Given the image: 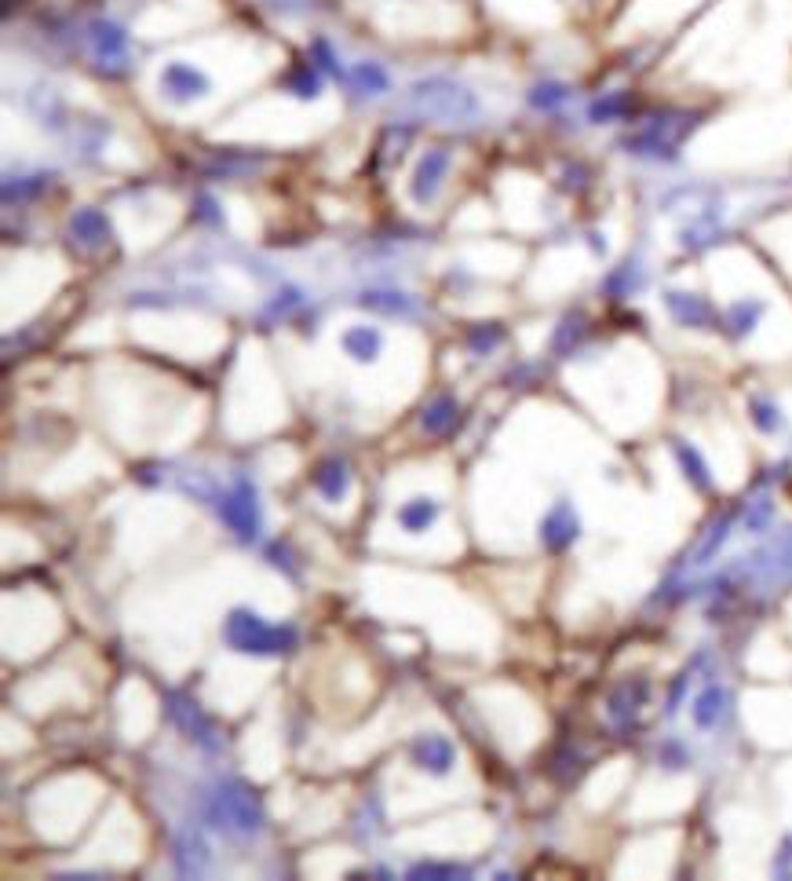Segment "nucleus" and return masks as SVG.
Listing matches in <instances>:
<instances>
[{
    "mask_svg": "<svg viewBox=\"0 0 792 881\" xmlns=\"http://www.w3.org/2000/svg\"><path fill=\"white\" fill-rule=\"evenodd\" d=\"M223 640L226 648L237 654H256V659H271V654H289L299 644L296 626H274L267 618H260L252 607H234L223 622Z\"/></svg>",
    "mask_w": 792,
    "mask_h": 881,
    "instance_id": "nucleus-1",
    "label": "nucleus"
},
{
    "mask_svg": "<svg viewBox=\"0 0 792 881\" xmlns=\"http://www.w3.org/2000/svg\"><path fill=\"white\" fill-rule=\"evenodd\" d=\"M205 816L215 830H223V835H242V838H252L260 835L263 827H267V812H263L256 790L249 787L242 779H220L215 783V790L209 794L205 801Z\"/></svg>",
    "mask_w": 792,
    "mask_h": 881,
    "instance_id": "nucleus-2",
    "label": "nucleus"
},
{
    "mask_svg": "<svg viewBox=\"0 0 792 881\" xmlns=\"http://www.w3.org/2000/svg\"><path fill=\"white\" fill-rule=\"evenodd\" d=\"M413 106L431 122H442V125H472L478 117V99L467 88H461L457 81H446V77H427L413 85L410 92Z\"/></svg>",
    "mask_w": 792,
    "mask_h": 881,
    "instance_id": "nucleus-3",
    "label": "nucleus"
},
{
    "mask_svg": "<svg viewBox=\"0 0 792 881\" xmlns=\"http://www.w3.org/2000/svg\"><path fill=\"white\" fill-rule=\"evenodd\" d=\"M215 508H220V520L226 523V531H234L237 542L249 545L260 538V494L249 475H237L231 491H223V497L215 502Z\"/></svg>",
    "mask_w": 792,
    "mask_h": 881,
    "instance_id": "nucleus-4",
    "label": "nucleus"
},
{
    "mask_svg": "<svg viewBox=\"0 0 792 881\" xmlns=\"http://www.w3.org/2000/svg\"><path fill=\"white\" fill-rule=\"evenodd\" d=\"M165 710L190 743H198L201 749H209V754H220L223 740H220V732H215V721L187 692H165Z\"/></svg>",
    "mask_w": 792,
    "mask_h": 881,
    "instance_id": "nucleus-5",
    "label": "nucleus"
},
{
    "mask_svg": "<svg viewBox=\"0 0 792 881\" xmlns=\"http://www.w3.org/2000/svg\"><path fill=\"white\" fill-rule=\"evenodd\" d=\"M578 534H581V523L570 502H556L548 516L541 520V542L551 553H567L570 545L578 542Z\"/></svg>",
    "mask_w": 792,
    "mask_h": 881,
    "instance_id": "nucleus-6",
    "label": "nucleus"
},
{
    "mask_svg": "<svg viewBox=\"0 0 792 881\" xmlns=\"http://www.w3.org/2000/svg\"><path fill=\"white\" fill-rule=\"evenodd\" d=\"M453 761H457V749L446 735H420L413 743V765L427 776H450Z\"/></svg>",
    "mask_w": 792,
    "mask_h": 881,
    "instance_id": "nucleus-7",
    "label": "nucleus"
},
{
    "mask_svg": "<svg viewBox=\"0 0 792 881\" xmlns=\"http://www.w3.org/2000/svg\"><path fill=\"white\" fill-rule=\"evenodd\" d=\"M446 169H450V154L442 147L427 150L424 158H420L413 183H410V195H413L416 206H427V201L439 195V183H442V176H446Z\"/></svg>",
    "mask_w": 792,
    "mask_h": 881,
    "instance_id": "nucleus-8",
    "label": "nucleus"
},
{
    "mask_svg": "<svg viewBox=\"0 0 792 881\" xmlns=\"http://www.w3.org/2000/svg\"><path fill=\"white\" fill-rule=\"evenodd\" d=\"M161 88L172 95L176 103H190V99H198V95L209 92V77L187 63H172L161 74Z\"/></svg>",
    "mask_w": 792,
    "mask_h": 881,
    "instance_id": "nucleus-9",
    "label": "nucleus"
},
{
    "mask_svg": "<svg viewBox=\"0 0 792 881\" xmlns=\"http://www.w3.org/2000/svg\"><path fill=\"white\" fill-rule=\"evenodd\" d=\"M665 304H668V312L676 315V323H679V326L705 329V326H712V323H716V312H712V304L705 301V296L668 290V293H665Z\"/></svg>",
    "mask_w": 792,
    "mask_h": 881,
    "instance_id": "nucleus-10",
    "label": "nucleus"
},
{
    "mask_svg": "<svg viewBox=\"0 0 792 881\" xmlns=\"http://www.w3.org/2000/svg\"><path fill=\"white\" fill-rule=\"evenodd\" d=\"M310 483H315V491L326 497V502H344L347 491H351V469H347V461L340 458H326L310 475Z\"/></svg>",
    "mask_w": 792,
    "mask_h": 881,
    "instance_id": "nucleus-11",
    "label": "nucleus"
},
{
    "mask_svg": "<svg viewBox=\"0 0 792 881\" xmlns=\"http://www.w3.org/2000/svg\"><path fill=\"white\" fill-rule=\"evenodd\" d=\"M767 315V304L763 301H749V296H741V301H735L724 312V329L730 333V337H749V333L756 329V323Z\"/></svg>",
    "mask_w": 792,
    "mask_h": 881,
    "instance_id": "nucleus-12",
    "label": "nucleus"
},
{
    "mask_svg": "<svg viewBox=\"0 0 792 881\" xmlns=\"http://www.w3.org/2000/svg\"><path fill=\"white\" fill-rule=\"evenodd\" d=\"M70 231H74V238L81 245H88V249H99L110 242V223H106V217L99 209H81L74 220H70Z\"/></svg>",
    "mask_w": 792,
    "mask_h": 881,
    "instance_id": "nucleus-13",
    "label": "nucleus"
},
{
    "mask_svg": "<svg viewBox=\"0 0 792 881\" xmlns=\"http://www.w3.org/2000/svg\"><path fill=\"white\" fill-rule=\"evenodd\" d=\"M439 512H442V505L435 502V497H413V502H405L399 508V527L410 531V534H420L439 520Z\"/></svg>",
    "mask_w": 792,
    "mask_h": 881,
    "instance_id": "nucleus-14",
    "label": "nucleus"
},
{
    "mask_svg": "<svg viewBox=\"0 0 792 881\" xmlns=\"http://www.w3.org/2000/svg\"><path fill=\"white\" fill-rule=\"evenodd\" d=\"M176 867H179V874H201L209 867V849H205V841H201L198 835H179L176 841Z\"/></svg>",
    "mask_w": 792,
    "mask_h": 881,
    "instance_id": "nucleus-15",
    "label": "nucleus"
},
{
    "mask_svg": "<svg viewBox=\"0 0 792 881\" xmlns=\"http://www.w3.org/2000/svg\"><path fill=\"white\" fill-rule=\"evenodd\" d=\"M380 348H383V337L377 329H369V326H355V329L344 333V352L351 355V359H358V363H373L380 355Z\"/></svg>",
    "mask_w": 792,
    "mask_h": 881,
    "instance_id": "nucleus-16",
    "label": "nucleus"
},
{
    "mask_svg": "<svg viewBox=\"0 0 792 881\" xmlns=\"http://www.w3.org/2000/svg\"><path fill=\"white\" fill-rule=\"evenodd\" d=\"M457 413H461L457 399H453V396H439V399L424 410V421H420V424H424V432L442 436V432H450V428H453V421H457Z\"/></svg>",
    "mask_w": 792,
    "mask_h": 881,
    "instance_id": "nucleus-17",
    "label": "nucleus"
},
{
    "mask_svg": "<svg viewBox=\"0 0 792 881\" xmlns=\"http://www.w3.org/2000/svg\"><path fill=\"white\" fill-rule=\"evenodd\" d=\"M672 450H676V458H679V464H683V475H687V480H690L694 486H698V491H709V486H712V475H709V464H705V458L698 454V450H694L690 443H683V439H679V443L672 447Z\"/></svg>",
    "mask_w": 792,
    "mask_h": 881,
    "instance_id": "nucleus-18",
    "label": "nucleus"
},
{
    "mask_svg": "<svg viewBox=\"0 0 792 881\" xmlns=\"http://www.w3.org/2000/svg\"><path fill=\"white\" fill-rule=\"evenodd\" d=\"M646 692H651V688H646V681H635V684H632V681H625V684L617 688L614 695H610V713H614L617 721L632 717V713L640 710L643 702H646Z\"/></svg>",
    "mask_w": 792,
    "mask_h": 881,
    "instance_id": "nucleus-19",
    "label": "nucleus"
},
{
    "mask_svg": "<svg viewBox=\"0 0 792 881\" xmlns=\"http://www.w3.org/2000/svg\"><path fill=\"white\" fill-rule=\"evenodd\" d=\"M724 702H727L724 688H716V684L705 688L698 702H694V724H698V728H712V724L719 721V713H724Z\"/></svg>",
    "mask_w": 792,
    "mask_h": 881,
    "instance_id": "nucleus-20",
    "label": "nucleus"
},
{
    "mask_svg": "<svg viewBox=\"0 0 792 881\" xmlns=\"http://www.w3.org/2000/svg\"><path fill=\"white\" fill-rule=\"evenodd\" d=\"M92 41H95V52L103 59H122L125 55V33L114 27V22H95L92 27Z\"/></svg>",
    "mask_w": 792,
    "mask_h": 881,
    "instance_id": "nucleus-21",
    "label": "nucleus"
},
{
    "mask_svg": "<svg viewBox=\"0 0 792 881\" xmlns=\"http://www.w3.org/2000/svg\"><path fill=\"white\" fill-rule=\"evenodd\" d=\"M362 307H373V312H383V315H413V301L402 293H366Z\"/></svg>",
    "mask_w": 792,
    "mask_h": 881,
    "instance_id": "nucleus-22",
    "label": "nucleus"
},
{
    "mask_svg": "<svg viewBox=\"0 0 792 881\" xmlns=\"http://www.w3.org/2000/svg\"><path fill=\"white\" fill-rule=\"evenodd\" d=\"M355 85H358V92H369V95L388 92V74H383V66H380V63H358V70H355Z\"/></svg>",
    "mask_w": 792,
    "mask_h": 881,
    "instance_id": "nucleus-23",
    "label": "nucleus"
},
{
    "mask_svg": "<svg viewBox=\"0 0 792 881\" xmlns=\"http://www.w3.org/2000/svg\"><path fill=\"white\" fill-rule=\"evenodd\" d=\"M289 88L299 95V99H315L318 88H321V81H318V74L310 66H299L296 74L289 77Z\"/></svg>",
    "mask_w": 792,
    "mask_h": 881,
    "instance_id": "nucleus-24",
    "label": "nucleus"
},
{
    "mask_svg": "<svg viewBox=\"0 0 792 881\" xmlns=\"http://www.w3.org/2000/svg\"><path fill=\"white\" fill-rule=\"evenodd\" d=\"M410 878H467V867H457V863H416V867H410Z\"/></svg>",
    "mask_w": 792,
    "mask_h": 881,
    "instance_id": "nucleus-25",
    "label": "nucleus"
},
{
    "mask_svg": "<svg viewBox=\"0 0 792 881\" xmlns=\"http://www.w3.org/2000/svg\"><path fill=\"white\" fill-rule=\"evenodd\" d=\"M752 421L763 428V432H774L782 418H778V407H771L767 399H752Z\"/></svg>",
    "mask_w": 792,
    "mask_h": 881,
    "instance_id": "nucleus-26",
    "label": "nucleus"
},
{
    "mask_svg": "<svg viewBox=\"0 0 792 881\" xmlns=\"http://www.w3.org/2000/svg\"><path fill=\"white\" fill-rule=\"evenodd\" d=\"M727 531H730V516H724V520L716 523V531L709 534V542L701 545V553H698V559H694V564H709V556L727 542Z\"/></svg>",
    "mask_w": 792,
    "mask_h": 881,
    "instance_id": "nucleus-27",
    "label": "nucleus"
},
{
    "mask_svg": "<svg viewBox=\"0 0 792 881\" xmlns=\"http://www.w3.org/2000/svg\"><path fill=\"white\" fill-rule=\"evenodd\" d=\"M567 85H556V81H548V85H541L534 92V106H545V111H551V106H559L562 99H567Z\"/></svg>",
    "mask_w": 792,
    "mask_h": 881,
    "instance_id": "nucleus-28",
    "label": "nucleus"
},
{
    "mask_svg": "<svg viewBox=\"0 0 792 881\" xmlns=\"http://www.w3.org/2000/svg\"><path fill=\"white\" fill-rule=\"evenodd\" d=\"M625 114V95H614V99H603L592 106V122H610V117Z\"/></svg>",
    "mask_w": 792,
    "mask_h": 881,
    "instance_id": "nucleus-29",
    "label": "nucleus"
},
{
    "mask_svg": "<svg viewBox=\"0 0 792 881\" xmlns=\"http://www.w3.org/2000/svg\"><path fill=\"white\" fill-rule=\"evenodd\" d=\"M267 556H271V564H274V567H278V570H285V575H289V578L296 575V567L289 564V549H285V545H282V542H274Z\"/></svg>",
    "mask_w": 792,
    "mask_h": 881,
    "instance_id": "nucleus-30",
    "label": "nucleus"
},
{
    "mask_svg": "<svg viewBox=\"0 0 792 881\" xmlns=\"http://www.w3.org/2000/svg\"><path fill=\"white\" fill-rule=\"evenodd\" d=\"M771 520V502H767V497H760V502H756V508L749 512V531H763V523Z\"/></svg>",
    "mask_w": 792,
    "mask_h": 881,
    "instance_id": "nucleus-31",
    "label": "nucleus"
},
{
    "mask_svg": "<svg viewBox=\"0 0 792 881\" xmlns=\"http://www.w3.org/2000/svg\"><path fill=\"white\" fill-rule=\"evenodd\" d=\"M497 340H500V329H497V326H489V329H475V333H472V344H475V352H483V348L489 352V348H494V344H497Z\"/></svg>",
    "mask_w": 792,
    "mask_h": 881,
    "instance_id": "nucleus-32",
    "label": "nucleus"
},
{
    "mask_svg": "<svg viewBox=\"0 0 792 881\" xmlns=\"http://www.w3.org/2000/svg\"><path fill=\"white\" fill-rule=\"evenodd\" d=\"M271 4H278V8H282V4H293V0H271Z\"/></svg>",
    "mask_w": 792,
    "mask_h": 881,
    "instance_id": "nucleus-33",
    "label": "nucleus"
}]
</instances>
